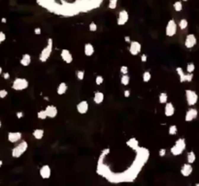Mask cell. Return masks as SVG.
Wrapping results in <instances>:
<instances>
[{
  "mask_svg": "<svg viewBox=\"0 0 199 186\" xmlns=\"http://www.w3.org/2000/svg\"><path fill=\"white\" fill-rule=\"evenodd\" d=\"M176 33H177V23H176V22L173 19L169 20L168 22H167L166 28H165L166 36L173 37V36H175Z\"/></svg>",
  "mask_w": 199,
  "mask_h": 186,
  "instance_id": "cell-5",
  "label": "cell"
},
{
  "mask_svg": "<svg viewBox=\"0 0 199 186\" xmlns=\"http://www.w3.org/2000/svg\"><path fill=\"white\" fill-rule=\"evenodd\" d=\"M158 101L160 104H166L167 102H168V95H167V93L165 92L160 93V95L158 97Z\"/></svg>",
  "mask_w": 199,
  "mask_h": 186,
  "instance_id": "cell-25",
  "label": "cell"
},
{
  "mask_svg": "<svg viewBox=\"0 0 199 186\" xmlns=\"http://www.w3.org/2000/svg\"><path fill=\"white\" fill-rule=\"evenodd\" d=\"M175 114V107L171 102H167L165 104V108H164V114L166 117H172Z\"/></svg>",
  "mask_w": 199,
  "mask_h": 186,
  "instance_id": "cell-17",
  "label": "cell"
},
{
  "mask_svg": "<svg viewBox=\"0 0 199 186\" xmlns=\"http://www.w3.org/2000/svg\"><path fill=\"white\" fill-rule=\"evenodd\" d=\"M103 82H104V78H103L102 76H97L96 78H95V83H96L97 85H102Z\"/></svg>",
  "mask_w": 199,
  "mask_h": 186,
  "instance_id": "cell-36",
  "label": "cell"
},
{
  "mask_svg": "<svg viewBox=\"0 0 199 186\" xmlns=\"http://www.w3.org/2000/svg\"><path fill=\"white\" fill-rule=\"evenodd\" d=\"M177 132H178V127L176 125H171L169 127V129H168V134L171 135V136L176 135Z\"/></svg>",
  "mask_w": 199,
  "mask_h": 186,
  "instance_id": "cell-29",
  "label": "cell"
},
{
  "mask_svg": "<svg viewBox=\"0 0 199 186\" xmlns=\"http://www.w3.org/2000/svg\"><path fill=\"white\" fill-rule=\"evenodd\" d=\"M141 48H142V46L139 42L137 41L130 42V47H129V52H130V54L135 56V55H137L138 54L141 52Z\"/></svg>",
  "mask_w": 199,
  "mask_h": 186,
  "instance_id": "cell-9",
  "label": "cell"
},
{
  "mask_svg": "<svg viewBox=\"0 0 199 186\" xmlns=\"http://www.w3.org/2000/svg\"><path fill=\"white\" fill-rule=\"evenodd\" d=\"M1 22L2 23H6L7 22V19H6V17H2V19H1Z\"/></svg>",
  "mask_w": 199,
  "mask_h": 186,
  "instance_id": "cell-49",
  "label": "cell"
},
{
  "mask_svg": "<svg viewBox=\"0 0 199 186\" xmlns=\"http://www.w3.org/2000/svg\"><path fill=\"white\" fill-rule=\"evenodd\" d=\"M93 101H94V103L97 105L101 104L104 101V94L101 92V91H97V92H95V94H94Z\"/></svg>",
  "mask_w": 199,
  "mask_h": 186,
  "instance_id": "cell-20",
  "label": "cell"
},
{
  "mask_svg": "<svg viewBox=\"0 0 199 186\" xmlns=\"http://www.w3.org/2000/svg\"><path fill=\"white\" fill-rule=\"evenodd\" d=\"M176 72H177L178 76H179V78H180V82L181 83L186 82V74H184L183 68H182V67H177L176 68Z\"/></svg>",
  "mask_w": 199,
  "mask_h": 186,
  "instance_id": "cell-22",
  "label": "cell"
},
{
  "mask_svg": "<svg viewBox=\"0 0 199 186\" xmlns=\"http://www.w3.org/2000/svg\"><path fill=\"white\" fill-rule=\"evenodd\" d=\"M123 94H124V97L128 98L129 96H130V91H129V90H124Z\"/></svg>",
  "mask_w": 199,
  "mask_h": 186,
  "instance_id": "cell-47",
  "label": "cell"
},
{
  "mask_svg": "<svg viewBox=\"0 0 199 186\" xmlns=\"http://www.w3.org/2000/svg\"><path fill=\"white\" fill-rule=\"evenodd\" d=\"M109 8L111 9V10H114V9H116L117 8V6H118V0H110L109 1Z\"/></svg>",
  "mask_w": 199,
  "mask_h": 186,
  "instance_id": "cell-34",
  "label": "cell"
},
{
  "mask_svg": "<svg viewBox=\"0 0 199 186\" xmlns=\"http://www.w3.org/2000/svg\"><path fill=\"white\" fill-rule=\"evenodd\" d=\"M3 79H4V80H9L10 79V74L9 73H4V74H3Z\"/></svg>",
  "mask_w": 199,
  "mask_h": 186,
  "instance_id": "cell-46",
  "label": "cell"
},
{
  "mask_svg": "<svg viewBox=\"0 0 199 186\" xmlns=\"http://www.w3.org/2000/svg\"><path fill=\"white\" fill-rule=\"evenodd\" d=\"M77 78H78L79 80H83L84 78H85V71H82V70H79L77 72Z\"/></svg>",
  "mask_w": 199,
  "mask_h": 186,
  "instance_id": "cell-35",
  "label": "cell"
},
{
  "mask_svg": "<svg viewBox=\"0 0 199 186\" xmlns=\"http://www.w3.org/2000/svg\"><path fill=\"white\" fill-rule=\"evenodd\" d=\"M45 111L47 114V117L50 118H54L57 115V109L55 106H53V105L47 106L46 109H45Z\"/></svg>",
  "mask_w": 199,
  "mask_h": 186,
  "instance_id": "cell-16",
  "label": "cell"
},
{
  "mask_svg": "<svg viewBox=\"0 0 199 186\" xmlns=\"http://www.w3.org/2000/svg\"><path fill=\"white\" fill-rule=\"evenodd\" d=\"M195 70V65L194 63H188V64L187 65V73H193Z\"/></svg>",
  "mask_w": 199,
  "mask_h": 186,
  "instance_id": "cell-33",
  "label": "cell"
},
{
  "mask_svg": "<svg viewBox=\"0 0 199 186\" xmlns=\"http://www.w3.org/2000/svg\"><path fill=\"white\" fill-rule=\"evenodd\" d=\"M128 20H129V15L126 10H121V11H120V13H118V20H117L118 25H124V24L128 22Z\"/></svg>",
  "mask_w": 199,
  "mask_h": 186,
  "instance_id": "cell-8",
  "label": "cell"
},
{
  "mask_svg": "<svg viewBox=\"0 0 199 186\" xmlns=\"http://www.w3.org/2000/svg\"><path fill=\"white\" fill-rule=\"evenodd\" d=\"M198 117V111L196 109H190L188 111H187L186 115H184V120L187 122H190L194 120L195 118H197Z\"/></svg>",
  "mask_w": 199,
  "mask_h": 186,
  "instance_id": "cell-10",
  "label": "cell"
},
{
  "mask_svg": "<svg viewBox=\"0 0 199 186\" xmlns=\"http://www.w3.org/2000/svg\"><path fill=\"white\" fill-rule=\"evenodd\" d=\"M193 80V73H187L186 74V82H192Z\"/></svg>",
  "mask_w": 199,
  "mask_h": 186,
  "instance_id": "cell-37",
  "label": "cell"
},
{
  "mask_svg": "<svg viewBox=\"0 0 199 186\" xmlns=\"http://www.w3.org/2000/svg\"><path fill=\"white\" fill-rule=\"evenodd\" d=\"M186 99L188 106L192 107L197 104L198 102V94L194 90L187 89L186 90Z\"/></svg>",
  "mask_w": 199,
  "mask_h": 186,
  "instance_id": "cell-4",
  "label": "cell"
},
{
  "mask_svg": "<svg viewBox=\"0 0 199 186\" xmlns=\"http://www.w3.org/2000/svg\"><path fill=\"white\" fill-rule=\"evenodd\" d=\"M2 72H3V70H2V67H0V75L2 74Z\"/></svg>",
  "mask_w": 199,
  "mask_h": 186,
  "instance_id": "cell-51",
  "label": "cell"
},
{
  "mask_svg": "<svg viewBox=\"0 0 199 186\" xmlns=\"http://www.w3.org/2000/svg\"><path fill=\"white\" fill-rule=\"evenodd\" d=\"M173 8H174V10H175L176 12H181L182 10H183V3H182V1H176V2H174Z\"/></svg>",
  "mask_w": 199,
  "mask_h": 186,
  "instance_id": "cell-27",
  "label": "cell"
},
{
  "mask_svg": "<svg viewBox=\"0 0 199 186\" xmlns=\"http://www.w3.org/2000/svg\"><path fill=\"white\" fill-rule=\"evenodd\" d=\"M1 126H2V123H1V120H0V128H1Z\"/></svg>",
  "mask_w": 199,
  "mask_h": 186,
  "instance_id": "cell-52",
  "label": "cell"
},
{
  "mask_svg": "<svg viewBox=\"0 0 199 186\" xmlns=\"http://www.w3.org/2000/svg\"><path fill=\"white\" fill-rule=\"evenodd\" d=\"M20 62V64H22L23 66H24V67H27V66H29L30 63H31V56H30V54H23Z\"/></svg>",
  "mask_w": 199,
  "mask_h": 186,
  "instance_id": "cell-19",
  "label": "cell"
},
{
  "mask_svg": "<svg viewBox=\"0 0 199 186\" xmlns=\"http://www.w3.org/2000/svg\"><path fill=\"white\" fill-rule=\"evenodd\" d=\"M22 133L20 132H10L8 133V141L12 143H16L22 140Z\"/></svg>",
  "mask_w": 199,
  "mask_h": 186,
  "instance_id": "cell-13",
  "label": "cell"
},
{
  "mask_svg": "<svg viewBox=\"0 0 199 186\" xmlns=\"http://www.w3.org/2000/svg\"><path fill=\"white\" fill-rule=\"evenodd\" d=\"M197 44V38L194 34H187L184 40V46L187 48H192Z\"/></svg>",
  "mask_w": 199,
  "mask_h": 186,
  "instance_id": "cell-7",
  "label": "cell"
},
{
  "mask_svg": "<svg viewBox=\"0 0 199 186\" xmlns=\"http://www.w3.org/2000/svg\"><path fill=\"white\" fill-rule=\"evenodd\" d=\"M33 137L36 140H42L44 137V130L43 129H35L33 131Z\"/></svg>",
  "mask_w": 199,
  "mask_h": 186,
  "instance_id": "cell-23",
  "label": "cell"
},
{
  "mask_svg": "<svg viewBox=\"0 0 199 186\" xmlns=\"http://www.w3.org/2000/svg\"><path fill=\"white\" fill-rule=\"evenodd\" d=\"M60 56L62 58V60H63L65 63H67V64H70V63L73 61V56H72L70 51L66 50V48H63V50L61 51Z\"/></svg>",
  "mask_w": 199,
  "mask_h": 186,
  "instance_id": "cell-14",
  "label": "cell"
},
{
  "mask_svg": "<svg viewBox=\"0 0 199 186\" xmlns=\"http://www.w3.org/2000/svg\"><path fill=\"white\" fill-rule=\"evenodd\" d=\"M16 115H17V117H18L19 119H20V118L23 117V111H18Z\"/></svg>",
  "mask_w": 199,
  "mask_h": 186,
  "instance_id": "cell-45",
  "label": "cell"
},
{
  "mask_svg": "<svg viewBox=\"0 0 199 186\" xmlns=\"http://www.w3.org/2000/svg\"><path fill=\"white\" fill-rule=\"evenodd\" d=\"M76 108H77V111H78L79 114H85L88 113V111H89V103L86 101H81L80 103H78Z\"/></svg>",
  "mask_w": 199,
  "mask_h": 186,
  "instance_id": "cell-15",
  "label": "cell"
},
{
  "mask_svg": "<svg viewBox=\"0 0 199 186\" xmlns=\"http://www.w3.org/2000/svg\"><path fill=\"white\" fill-rule=\"evenodd\" d=\"M127 145L130 146V147H132V148H137V146H138V142L136 141L135 139H130L129 141L127 142Z\"/></svg>",
  "mask_w": 199,
  "mask_h": 186,
  "instance_id": "cell-31",
  "label": "cell"
},
{
  "mask_svg": "<svg viewBox=\"0 0 199 186\" xmlns=\"http://www.w3.org/2000/svg\"><path fill=\"white\" fill-rule=\"evenodd\" d=\"M166 152H167V150L165 149V148H161L159 150V152H158V154H159V156L160 157H164L166 155Z\"/></svg>",
  "mask_w": 199,
  "mask_h": 186,
  "instance_id": "cell-42",
  "label": "cell"
},
{
  "mask_svg": "<svg viewBox=\"0 0 199 186\" xmlns=\"http://www.w3.org/2000/svg\"><path fill=\"white\" fill-rule=\"evenodd\" d=\"M182 1H184V2H187V1H188V0H182Z\"/></svg>",
  "mask_w": 199,
  "mask_h": 186,
  "instance_id": "cell-53",
  "label": "cell"
},
{
  "mask_svg": "<svg viewBox=\"0 0 199 186\" xmlns=\"http://www.w3.org/2000/svg\"><path fill=\"white\" fill-rule=\"evenodd\" d=\"M124 40H125V42H127V43H130V37L129 36H125Z\"/></svg>",
  "mask_w": 199,
  "mask_h": 186,
  "instance_id": "cell-48",
  "label": "cell"
},
{
  "mask_svg": "<svg viewBox=\"0 0 199 186\" xmlns=\"http://www.w3.org/2000/svg\"><path fill=\"white\" fill-rule=\"evenodd\" d=\"M151 78H152L151 73H150L149 71L144 72V74H143V82H144V83H148V82H150V80H151Z\"/></svg>",
  "mask_w": 199,
  "mask_h": 186,
  "instance_id": "cell-30",
  "label": "cell"
},
{
  "mask_svg": "<svg viewBox=\"0 0 199 186\" xmlns=\"http://www.w3.org/2000/svg\"><path fill=\"white\" fill-rule=\"evenodd\" d=\"M186 146H187V143H186V141H184V139H179L176 141L175 145L171 147L170 151L174 156H179L184 151Z\"/></svg>",
  "mask_w": 199,
  "mask_h": 186,
  "instance_id": "cell-1",
  "label": "cell"
},
{
  "mask_svg": "<svg viewBox=\"0 0 199 186\" xmlns=\"http://www.w3.org/2000/svg\"><path fill=\"white\" fill-rule=\"evenodd\" d=\"M2 165H3V161H2V160H0V168L2 167Z\"/></svg>",
  "mask_w": 199,
  "mask_h": 186,
  "instance_id": "cell-50",
  "label": "cell"
},
{
  "mask_svg": "<svg viewBox=\"0 0 199 186\" xmlns=\"http://www.w3.org/2000/svg\"><path fill=\"white\" fill-rule=\"evenodd\" d=\"M89 30H90V31H92V32H95V31L97 30V25H96V23H95V22H92V23H89Z\"/></svg>",
  "mask_w": 199,
  "mask_h": 186,
  "instance_id": "cell-38",
  "label": "cell"
},
{
  "mask_svg": "<svg viewBox=\"0 0 199 186\" xmlns=\"http://www.w3.org/2000/svg\"><path fill=\"white\" fill-rule=\"evenodd\" d=\"M7 95H8V91H7L6 89H1V90H0V98H1V99H4V98H6Z\"/></svg>",
  "mask_w": 199,
  "mask_h": 186,
  "instance_id": "cell-39",
  "label": "cell"
},
{
  "mask_svg": "<svg viewBox=\"0 0 199 186\" xmlns=\"http://www.w3.org/2000/svg\"><path fill=\"white\" fill-rule=\"evenodd\" d=\"M84 52H85V54L86 56H92L94 54V47L92 44L90 43H86L85 45V47H84Z\"/></svg>",
  "mask_w": 199,
  "mask_h": 186,
  "instance_id": "cell-18",
  "label": "cell"
},
{
  "mask_svg": "<svg viewBox=\"0 0 199 186\" xmlns=\"http://www.w3.org/2000/svg\"><path fill=\"white\" fill-rule=\"evenodd\" d=\"M52 48H53V41H52V39H49L48 46L41 51V54H40V60L42 62H45L49 57H50V54L52 52Z\"/></svg>",
  "mask_w": 199,
  "mask_h": 186,
  "instance_id": "cell-6",
  "label": "cell"
},
{
  "mask_svg": "<svg viewBox=\"0 0 199 186\" xmlns=\"http://www.w3.org/2000/svg\"><path fill=\"white\" fill-rule=\"evenodd\" d=\"M51 174H52L51 167L49 166V165H43V166L41 167V169H40L41 177L44 178V179H48V178L51 177Z\"/></svg>",
  "mask_w": 199,
  "mask_h": 186,
  "instance_id": "cell-11",
  "label": "cell"
},
{
  "mask_svg": "<svg viewBox=\"0 0 199 186\" xmlns=\"http://www.w3.org/2000/svg\"><path fill=\"white\" fill-rule=\"evenodd\" d=\"M192 171H193V168L191 166V164L190 163H186L184 164L183 166L181 168V174L183 175V177H190V175L192 174Z\"/></svg>",
  "mask_w": 199,
  "mask_h": 186,
  "instance_id": "cell-12",
  "label": "cell"
},
{
  "mask_svg": "<svg viewBox=\"0 0 199 186\" xmlns=\"http://www.w3.org/2000/svg\"><path fill=\"white\" fill-rule=\"evenodd\" d=\"M195 186H199V183H195Z\"/></svg>",
  "mask_w": 199,
  "mask_h": 186,
  "instance_id": "cell-54",
  "label": "cell"
},
{
  "mask_svg": "<svg viewBox=\"0 0 199 186\" xmlns=\"http://www.w3.org/2000/svg\"><path fill=\"white\" fill-rule=\"evenodd\" d=\"M147 59H148V56H147V54H142V55H141V61H142V62H146V61H147Z\"/></svg>",
  "mask_w": 199,
  "mask_h": 186,
  "instance_id": "cell-44",
  "label": "cell"
},
{
  "mask_svg": "<svg viewBox=\"0 0 199 186\" xmlns=\"http://www.w3.org/2000/svg\"><path fill=\"white\" fill-rule=\"evenodd\" d=\"M195 160H196V155H195V153L193 151L187 152V163H190V164L192 165L195 162Z\"/></svg>",
  "mask_w": 199,
  "mask_h": 186,
  "instance_id": "cell-24",
  "label": "cell"
},
{
  "mask_svg": "<svg viewBox=\"0 0 199 186\" xmlns=\"http://www.w3.org/2000/svg\"><path fill=\"white\" fill-rule=\"evenodd\" d=\"M67 88H68V86L65 83H60L57 86V92L58 95H63V94L66 93V91H67Z\"/></svg>",
  "mask_w": 199,
  "mask_h": 186,
  "instance_id": "cell-21",
  "label": "cell"
},
{
  "mask_svg": "<svg viewBox=\"0 0 199 186\" xmlns=\"http://www.w3.org/2000/svg\"><path fill=\"white\" fill-rule=\"evenodd\" d=\"M129 82H130V78H129V76L127 75V74H125V75H123V77H121V83L123 85H127Z\"/></svg>",
  "mask_w": 199,
  "mask_h": 186,
  "instance_id": "cell-28",
  "label": "cell"
},
{
  "mask_svg": "<svg viewBox=\"0 0 199 186\" xmlns=\"http://www.w3.org/2000/svg\"><path fill=\"white\" fill-rule=\"evenodd\" d=\"M188 26V22L186 20V19H182L180 22H179V27L181 30H184L187 29Z\"/></svg>",
  "mask_w": 199,
  "mask_h": 186,
  "instance_id": "cell-26",
  "label": "cell"
},
{
  "mask_svg": "<svg viewBox=\"0 0 199 186\" xmlns=\"http://www.w3.org/2000/svg\"><path fill=\"white\" fill-rule=\"evenodd\" d=\"M28 145L25 141H22L16 147H14L12 150V156L14 158H19L23 155V154L26 151Z\"/></svg>",
  "mask_w": 199,
  "mask_h": 186,
  "instance_id": "cell-2",
  "label": "cell"
},
{
  "mask_svg": "<svg viewBox=\"0 0 199 186\" xmlns=\"http://www.w3.org/2000/svg\"><path fill=\"white\" fill-rule=\"evenodd\" d=\"M37 117L39 118V119H42V120L46 119L48 117H47V114H46V111H45V110H42V111H38Z\"/></svg>",
  "mask_w": 199,
  "mask_h": 186,
  "instance_id": "cell-32",
  "label": "cell"
},
{
  "mask_svg": "<svg viewBox=\"0 0 199 186\" xmlns=\"http://www.w3.org/2000/svg\"><path fill=\"white\" fill-rule=\"evenodd\" d=\"M34 33H35L36 35H40L42 33V30L40 27H36L35 29H34Z\"/></svg>",
  "mask_w": 199,
  "mask_h": 186,
  "instance_id": "cell-43",
  "label": "cell"
},
{
  "mask_svg": "<svg viewBox=\"0 0 199 186\" xmlns=\"http://www.w3.org/2000/svg\"><path fill=\"white\" fill-rule=\"evenodd\" d=\"M121 73L123 74V75L128 74V67H127V66H121Z\"/></svg>",
  "mask_w": 199,
  "mask_h": 186,
  "instance_id": "cell-40",
  "label": "cell"
},
{
  "mask_svg": "<svg viewBox=\"0 0 199 186\" xmlns=\"http://www.w3.org/2000/svg\"><path fill=\"white\" fill-rule=\"evenodd\" d=\"M28 87V80L24 78H17L13 82L12 88L17 91H22Z\"/></svg>",
  "mask_w": 199,
  "mask_h": 186,
  "instance_id": "cell-3",
  "label": "cell"
},
{
  "mask_svg": "<svg viewBox=\"0 0 199 186\" xmlns=\"http://www.w3.org/2000/svg\"><path fill=\"white\" fill-rule=\"evenodd\" d=\"M6 40V35H5V33L4 32H0V44L2 43V42H4Z\"/></svg>",
  "mask_w": 199,
  "mask_h": 186,
  "instance_id": "cell-41",
  "label": "cell"
}]
</instances>
